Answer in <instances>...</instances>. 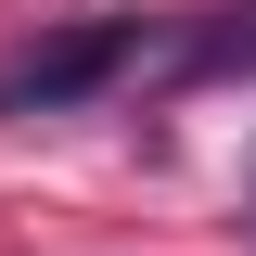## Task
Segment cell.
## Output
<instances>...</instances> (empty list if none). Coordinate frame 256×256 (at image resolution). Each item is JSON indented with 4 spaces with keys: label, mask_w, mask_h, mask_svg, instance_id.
Wrapping results in <instances>:
<instances>
[{
    "label": "cell",
    "mask_w": 256,
    "mask_h": 256,
    "mask_svg": "<svg viewBox=\"0 0 256 256\" xmlns=\"http://www.w3.org/2000/svg\"><path fill=\"white\" fill-rule=\"evenodd\" d=\"M166 52H180V38H166V26H141V13L52 26V38H26V52H0V128L64 116V102H90V90H116V77H141V64L166 77Z\"/></svg>",
    "instance_id": "6da1fadb"
}]
</instances>
